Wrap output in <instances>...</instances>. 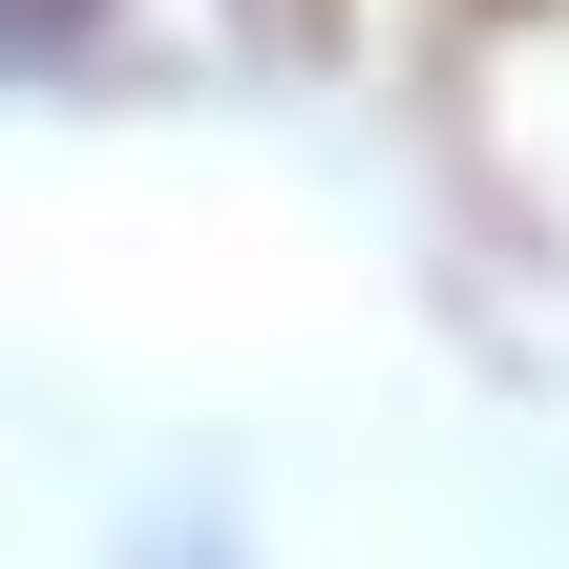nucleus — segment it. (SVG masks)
<instances>
[{"label":"nucleus","mask_w":569,"mask_h":569,"mask_svg":"<svg viewBox=\"0 0 569 569\" xmlns=\"http://www.w3.org/2000/svg\"><path fill=\"white\" fill-rule=\"evenodd\" d=\"M106 569H253V528L211 507V486H169V507H127V549Z\"/></svg>","instance_id":"1"}]
</instances>
